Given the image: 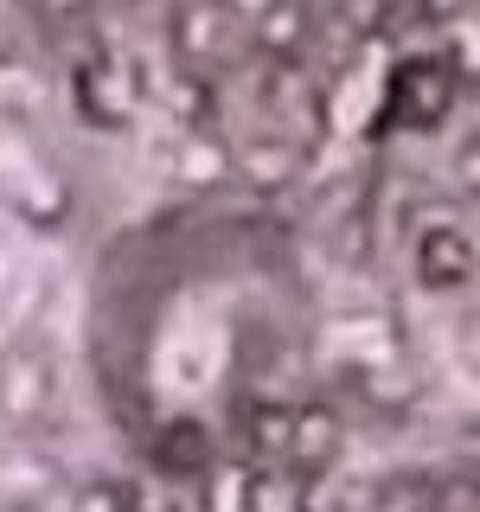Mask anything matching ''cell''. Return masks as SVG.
I'll use <instances>...</instances> for the list:
<instances>
[{"mask_svg": "<svg viewBox=\"0 0 480 512\" xmlns=\"http://www.w3.org/2000/svg\"><path fill=\"white\" fill-rule=\"evenodd\" d=\"M308 346V282L282 224L173 212L103 250L90 372L160 474H205Z\"/></svg>", "mask_w": 480, "mask_h": 512, "instance_id": "obj_1", "label": "cell"}, {"mask_svg": "<svg viewBox=\"0 0 480 512\" xmlns=\"http://www.w3.org/2000/svg\"><path fill=\"white\" fill-rule=\"evenodd\" d=\"M58 352L45 340H13L0 346V429L7 436H39L58 416Z\"/></svg>", "mask_w": 480, "mask_h": 512, "instance_id": "obj_2", "label": "cell"}, {"mask_svg": "<svg viewBox=\"0 0 480 512\" xmlns=\"http://www.w3.org/2000/svg\"><path fill=\"white\" fill-rule=\"evenodd\" d=\"M0 205L20 212L26 224H64L71 218V186L52 167V154L26 128L0 122Z\"/></svg>", "mask_w": 480, "mask_h": 512, "instance_id": "obj_3", "label": "cell"}, {"mask_svg": "<svg viewBox=\"0 0 480 512\" xmlns=\"http://www.w3.org/2000/svg\"><path fill=\"white\" fill-rule=\"evenodd\" d=\"M455 90H461V77H455V64L442 52L404 58L397 77H391V90H384V122L391 128H436L442 109L455 103Z\"/></svg>", "mask_w": 480, "mask_h": 512, "instance_id": "obj_4", "label": "cell"}, {"mask_svg": "<svg viewBox=\"0 0 480 512\" xmlns=\"http://www.w3.org/2000/svg\"><path fill=\"white\" fill-rule=\"evenodd\" d=\"M346 410L340 404H295V416H288V448H282V468L295 480H320L340 468L346 455Z\"/></svg>", "mask_w": 480, "mask_h": 512, "instance_id": "obj_5", "label": "cell"}, {"mask_svg": "<svg viewBox=\"0 0 480 512\" xmlns=\"http://www.w3.org/2000/svg\"><path fill=\"white\" fill-rule=\"evenodd\" d=\"M237 39H244V20H237L224 0H186V7H173V52H180L192 71H199V64H224L237 52Z\"/></svg>", "mask_w": 480, "mask_h": 512, "instance_id": "obj_6", "label": "cell"}, {"mask_svg": "<svg viewBox=\"0 0 480 512\" xmlns=\"http://www.w3.org/2000/svg\"><path fill=\"white\" fill-rule=\"evenodd\" d=\"M474 244L455 231V224H429L423 237H416V282L429 288V295H455V288L474 282Z\"/></svg>", "mask_w": 480, "mask_h": 512, "instance_id": "obj_7", "label": "cell"}, {"mask_svg": "<svg viewBox=\"0 0 480 512\" xmlns=\"http://www.w3.org/2000/svg\"><path fill=\"white\" fill-rule=\"evenodd\" d=\"M231 180V141H218L212 128H186L173 148V186L180 192H218Z\"/></svg>", "mask_w": 480, "mask_h": 512, "instance_id": "obj_8", "label": "cell"}, {"mask_svg": "<svg viewBox=\"0 0 480 512\" xmlns=\"http://www.w3.org/2000/svg\"><path fill=\"white\" fill-rule=\"evenodd\" d=\"M231 173H244L250 186H288L301 173V148L295 141H282V135H256V141H237L231 148Z\"/></svg>", "mask_w": 480, "mask_h": 512, "instance_id": "obj_9", "label": "cell"}, {"mask_svg": "<svg viewBox=\"0 0 480 512\" xmlns=\"http://www.w3.org/2000/svg\"><path fill=\"white\" fill-rule=\"evenodd\" d=\"M64 512H135V493H128V480H77L71 493H64Z\"/></svg>", "mask_w": 480, "mask_h": 512, "instance_id": "obj_10", "label": "cell"}, {"mask_svg": "<svg viewBox=\"0 0 480 512\" xmlns=\"http://www.w3.org/2000/svg\"><path fill=\"white\" fill-rule=\"evenodd\" d=\"M461 180L480 192V141H468V148H461Z\"/></svg>", "mask_w": 480, "mask_h": 512, "instance_id": "obj_11", "label": "cell"}, {"mask_svg": "<svg viewBox=\"0 0 480 512\" xmlns=\"http://www.w3.org/2000/svg\"><path fill=\"white\" fill-rule=\"evenodd\" d=\"M0 512H39L32 500H0Z\"/></svg>", "mask_w": 480, "mask_h": 512, "instance_id": "obj_12", "label": "cell"}, {"mask_svg": "<svg viewBox=\"0 0 480 512\" xmlns=\"http://www.w3.org/2000/svg\"><path fill=\"white\" fill-rule=\"evenodd\" d=\"M173 7H186V0H173Z\"/></svg>", "mask_w": 480, "mask_h": 512, "instance_id": "obj_13", "label": "cell"}]
</instances>
